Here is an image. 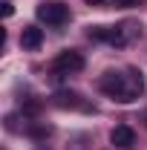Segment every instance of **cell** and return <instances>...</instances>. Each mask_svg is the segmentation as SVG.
Masks as SVG:
<instances>
[{"instance_id":"1","label":"cell","mask_w":147,"mask_h":150,"mask_svg":"<svg viewBox=\"0 0 147 150\" xmlns=\"http://www.w3.org/2000/svg\"><path fill=\"white\" fill-rule=\"evenodd\" d=\"M98 90L104 95H110L118 104H133L136 98H141L144 93V72L127 67V69H107L98 78Z\"/></svg>"},{"instance_id":"2","label":"cell","mask_w":147,"mask_h":150,"mask_svg":"<svg viewBox=\"0 0 147 150\" xmlns=\"http://www.w3.org/2000/svg\"><path fill=\"white\" fill-rule=\"evenodd\" d=\"M35 15L46 26H64L69 20V6H64V3H40Z\"/></svg>"},{"instance_id":"3","label":"cell","mask_w":147,"mask_h":150,"mask_svg":"<svg viewBox=\"0 0 147 150\" xmlns=\"http://www.w3.org/2000/svg\"><path fill=\"white\" fill-rule=\"evenodd\" d=\"M52 69L58 75H72V72H81L84 69V55L78 49H64L61 55L52 61Z\"/></svg>"},{"instance_id":"4","label":"cell","mask_w":147,"mask_h":150,"mask_svg":"<svg viewBox=\"0 0 147 150\" xmlns=\"http://www.w3.org/2000/svg\"><path fill=\"white\" fill-rule=\"evenodd\" d=\"M87 35H90V40H101V43H110V46H118V49L127 46V40H124L118 26H90Z\"/></svg>"},{"instance_id":"5","label":"cell","mask_w":147,"mask_h":150,"mask_svg":"<svg viewBox=\"0 0 147 150\" xmlns=\"http://www.w3.org/2000/svg\"><path fill=\"white\" fill-rule=\"evenodd\" d=\"M52 104L55 107H61V110H95V107H90L87 101H81V95L72 93V90H58L55 95H52Z\"/></svg>"},{"instance_id":"6","label":"cell","mask_w":147,"mask_h":150,"mask_svg":"<svg viewBox=\"0 0 147 150\" xmlns=\"http://www.w3.org/2000/svg\"><path fill=\"white\" fill-rule=\"evenodd\" d=\"M110 142L115 150H130L133 144H136V130L130 127V124H115L110 133Z\"/></svg>"},{"instance_id":"7","label":"cell","mask_w":147,"mask_h":150,"mask_svg":"<svg viewBox=\"0 0 147 150\" xmlns=\"http://www.w3.org/2000/svg\"><path fill=\"white\" fill-rule=\"evenodd\" d=\"M40 43H43V29H37V26H23V32H20V46H23L26 52H35V49H40Z\"/></svg>"},{"instance_id":"8","label":"cell","mask_w":147,"mask_h":150,"mask_svg":"<svg viewBox=\"0 0 147 150\" xmlns=\"http://www.w3.org/2000/svg\"><path fill=\"white\" fill-rule=\"evenodd\" d=\"M26 133H29L32 139H46V136L52 133V127H49V124H37V121H29V124H26Z\"/></svg>"},{"instance_id":"9","label":"cell","mask_w":147,"mask_h":150,"mask_svg":"<svg viewBox=\"0 0 147 150\" xmlns=\"http://www.w3.org/2000/svg\"><path fill=\"white\" fill-rule=\"evenodd\" d=\"M15 15V9H12V3L9 0H3V18H12Z\"/></svg>"},{"instance_id":"10","label":"cell","mask_w":147,"mask_h":150,"mask_svg":"<svg viewBox=\"0 0 147 150\" xmlns=\"http://www.w3.org/2000/svg\"><path fill=\"white\" fill-rule=\"evenodd\" d=\"M139 3H141V0H115V6H124V9H127V6H139Z\"/></svg>"},{"instance_id":"11","label":"cell","mask_w":147,"mask_h":150,"mask_svg":"<svg viewBox=\"0 0 147 150\" xmlns=\"http://www.w3.org/2000/svg\"><path fill=\"white\" fill-rule=\"evenodd\" d=\"M84 3H90V6H101L104 0H84Z\"/></svg>"},{"instance_id":"12","label":"cell","mask_w":147,"mask_h":150,"mask_svg":"<svg viewBox=\"0 0 147 150\" xmlns=\"http://www.w3.org/2000/svg\"><path fill=\"white\" fill-rule=\"evenodd\" d=\"M144 124H147V112H144Z\"/></svg>"}]
</instances>
